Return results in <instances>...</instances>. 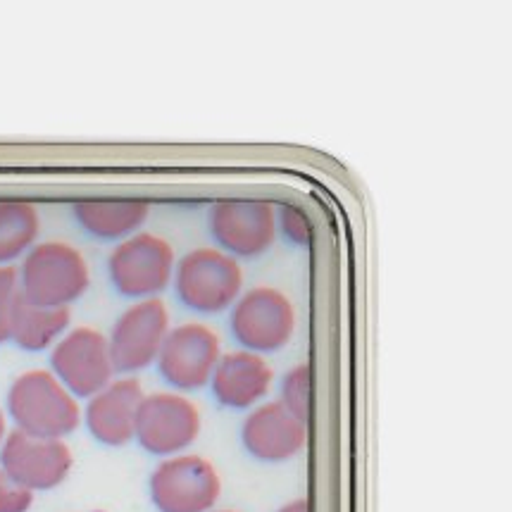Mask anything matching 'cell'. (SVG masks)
Wrapping results in <instances>:
<instances>
[{"instance_id": "15", "label": "cell", "mask_w": 512, "mask_h": 512, "mask_svg": "<svg viewBox=\"0 0 512 512\" xmlns=\"http://www.w3.org/2000/svg\"><path fill=\"white\" fill-rule=\"evenodd\" d=\"M274 372L262 355L251 351L222 353L210 377L215 401L227 410H253L272 389Z\"/></svg>"}, {"instance_id": "14", "label": "cell", "mask_w": 512, "mask_h": 512, "mask_svg": "<svg viewBox=\"0 0 512 512\" xmlns=\"http://www.w3.org/2000/svg\"><path fill=\"white\" fill-rule=\"evenodd\" d=\"M143 386L136 377L112 379L103 391L89 398L84 408V424L98 443L122 448L134 441L136 415L143 401Z\"/></svg>"}, {"instance_id": "11", "label": "cell", "mask_w": 512, "mask_h": 512, "mask_svg": "<svg viewBox=\"0 0 512 512\" xmlns=\"http://www.w3.org/2000/svg\"><path fill=\"white\" fill-rule=\"evenodd\" d=\"M210 236L234 260L265 255L277 241V208L267 201H220L208 215Z\"/></svg>"}, {"instance_id": "23", "label": "cell", "mask_w": 512, "mask_h": 512, "mask_svg": "<svg viewBox=\"0 0 512 512\" xmlns=\"http://www.w3.org/2000/svg\"><path fill=\"white\" fill-rule=\"evenodd\" d=\"M277 512H310V508H308V501H305V498H296V501L282 505Z\"/></svg>"}, {"instance_id": "12", "label": "cell", "mask_w": 512, "mask_h": 512, "mask_svg": "<svg viewBox=\"0 0 512 512\" xmlns=\"http://www.w3.org/2000/svg\"><path fill=\"white\" fill-rule=\"evenodd\" d=\"M72 465L74 455L65 439H39L12 429L0 448V470L31 493L58 489Z\"/></svg>"}, {"instance_id": "4", "label": "cell", "mask_w": 512, "mask_h": 512, "mask_svg": "<svg viewBox=\"0 0 512 512\" xmlns=\"http://www.w3.org/2000/svg\"><path fill=\"white\" fill-rule=\"evenodd\" d=\"M177 255L170 241L158 234L129 236L108 255V277L115 291L131 301L160 298L172 286Z\"/></svg>"}, {"instance_id": "5", "label": "cell", "mask_w": 512, "mask_h": 512, "mask_svg": "<svg viewBox=\"0 0 512 512\" xmlns=\"http://www.w3.org/2000/svg\"><path fill=\"white\" fill-rule=\"evenodd\" d=\"M229 329L241 351L279 353L296 332V308L284 291L255 286L243 291L229 310Z\"/></svg>"}, {"instance_id": "6", "label": "cell", "mask_w": 512, "mask_h": 512, "mask_svg": "<svg viewBox=\"0 0 512 512\" xmlns=\"http://www.w3.org/2000/svg\"><path fill=\"white\" fill-rule=\"evenodd\" d=\"M148 493L158 512H212L222 496V477L203 455L181 453L155 467Z\"/></svg>"}, {"instance_id": "13", "label": "cell", "mask_w": 512, "mask_h": 512, "mask_svg": "<svg viewBox=\"0 0 512 512\" xmlns=\"http://www.w3.org/2000/svg\"><path fill=\"white\" fill-rule=\"evenodd\" d=\"M241 443L260 462L293 460L308 443V424L298 422L279 401L260 403L241 424Z\"/></svg>"}, {"instance_id": "20", "label": "cell", "mask_w": 512, "mask_h": 512, "mask_svg": "<svg viewBox=\"0 0 512 512\" xmlns=\"http://www.w3.org/2000/svg\"><path fill=\"white\" fill-rule=\"evenodd\" d=\"M20 296V277L15 267H0V343L10 341L12 312Z\"/></svg>"}, {"instance_id": "17", "label": "cell", "mask_w": 512, "mask_h": 512, "mask_svg": "<svg viewBox=\"0 0 512 512\" xmlns=\"http://www.w3.org/2000/svg\"><path fill=\"white\" fill-rule=\"evenodd\" d=\"M70 324V308H43V305H34L20 296L15 312H12L10 341L27 353H41L53 348L70 332Z\"/></svg>"}, {"instance_id": "3", "label": "cell", "mask_w": 512, "mask_h": 512, "mask_svg": "<svg viewBox=\"0 0 512 512\" xmlns=\"http://www.w3.org/2000/svg\"><path fill=\"white\" fill-rule=\"evenodd\" d=\"M241 262L220 248H196L174 267V293L179 303L198 315H220L231 310L243 293Z\"/></svg>"}, {"instance_id": "7", "label": "cell", "mask_w": 512, "mask_h": 512, "mask_svg": "<svg viewBox=\"0 0 512 512\" xmlns=\"http://www.w3.org/2000/svg\"><path fill=\"white\" fill-rule=\"evenodd\" d=\"M201 429V410L191 398L177 391H158L143 396L134 439L143 451L165 460L186 453L198 441Z\"/></svg>"}, {"instance_id": "18", "label": "cell", "mask_w": 512, "mask_h": 512, "mask_svg": "<svg viewBox=\"0 0 512 512\" xmlns=\"http://www.w3.org/2000/svg\"><path fill=\"white\" fill-rule=\"evenodd\" d=\"M41 234L39 210L27 201L0 203V267H15Z\"/></svg>"}, {"instance_id": "24", "label": "cell", "mask_w": 512, "mask_h": 512, "mask_svg": "<svg viewBox=\"0 0 512 512\" xmlns=\"http://www.w3.org/2000/svg\"><path fill=\"white\" fill-rule=\"evenodd\" d=\"M5 436H8V422H5V412L0 410V448H3Z\"/></svg>"}, {"instance_id": "25", "label": "cell", "mask_w": 512, "mask_h": 512, "mask_svg": "<svg viewBox=\"0 0 512 512\" xmlns=\"http://www.w3.org/2000/svg\"><path fill=\"white\" fill-rule=\"evenodd\" d=\"M212 512H234V510H212Z\"/></svg>"}, {"instance_id": "10", "label": "cell", "mask_w": 512, "mask_h": 512, "mask_svg": "<svg viewBox=\"0 0 512 512\" xmlns=\"http://www.w3.org/2000/svg\"><path fill=\"white\" fill-rule=\"evenodd\" d=\"M51 372L74 398L96 396L115 379L108 336L93 327L70 329L51 348Z\"/></svg>"}, {"instance_id": "2", "label": "cell", "mask_w": 512, "mask_h": 512, "mask_svg": "<svg viewBox=\"0 0 512 512\" xmlns=\"http://www.w3.org/2000/svg\"><path fill=\"white\" fill-rule=\"evenodd\" d=\"M17 277L24 301L43 308H70L91 286L84 253L65 241L36 243L22 258Z\"/></svg>"}, {"instance_id": "9", "label": "cell", "mask_w": 512, "mask_h": 512, "mask_svg": "<svg viewBox=\"0 0 512 512\" xmlns=\"http://www.w3.org/2000/svg\"><path fill=\"white\" fill-rule=\"evenodd\" d=\"M220 358L222 341L215 329L203 322H186L170 329L155 365L167 386L177 393H193L210 384Z\"/></svg>"}, {"instance_id": "8", "label": "cell", "mask_w": 512, "mask_h": 512, "mask_svg": "<svg viewBox=\"0 0 512 512\" xmlns=\"http://www.w3.org/2000/svg\"><path fill=\"white\" fill-rule=\"evenodd\" d=\"M170 329V310L162 298L131 303L112 324L108 336L115 372L124 374V377H134V374L155 365Z\"/></svg>"}, {"instance_id": "22", "label": "cell", "mask_w": 512, "mask_h": 512, "mask_svg": "<svg viewBox=\"0 0 512 512\" xmlns=\"http://www.w3.org/2000/svg\"><path fill=\"white\" fill-rule=\"evenodd\" d=\"M34 505V493L24 489L0 470V512H29Z\"/></svg>"}, {"instance_id": "21", "label": "cell", "mask_w": 512, "mask_h": 512, "mask_svg": "<svg viewBox=\"0 0 512 512\" xmlns=\"http://www.w3.org/2000/svg\"><path fill=\"white\" fill-rule=\"evenodd\" d=\"M277 231L291 243L305 246L310 241V222L308 215L298 205H282L277 210Z\"/></svg>"}, {"instance_id": "16", "label": "cell", "mask_w": 512, "mask_h": 512, "mask_svg": "<svg viewBox=\"0 0 512 512\" xmlns=\"http://www.w3.org/2000/svg\"><path fill=\"white\" fill-rule=\"evenodd\" d=\"M151 215L146 201H79L74 203V220L98 241H124L139 234Z\"/></svg>"}, {"instance_id": "19", "label": "cell", "mask_w": 512, "mask_h": 512, "mask_svg": "<svg viewBox=\"0 0 512 512\" xmlns=\"http://www.w3.org/2000/svg\"><path fill=\"white\" fill-rule=\"evenodd\" d=\"M310 386V365H305V362L291 367L282 379V401L279 403L303 424L310 420Z\"/></svg>"}, {"instance_id": "1", "label": "cell", "mask_w": 512, "mask_h": 512, "mask_svg": "<svg viewBox=\"0 0 512 512\" xmlns=\"http://www.w3.org/2000/svg\"><path fill=\"white\" fill-rule=\"evenodd\" d=\"M5 408L17 432L39 439H65L81 424L79 401L51 370L22 372L10 384Z\"/></svg>"}]
</instances>
